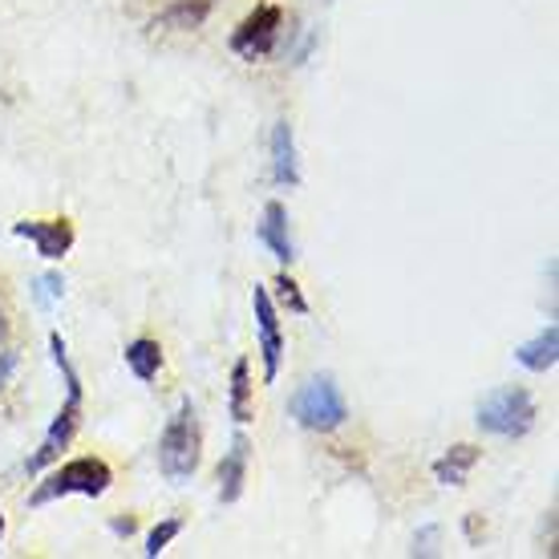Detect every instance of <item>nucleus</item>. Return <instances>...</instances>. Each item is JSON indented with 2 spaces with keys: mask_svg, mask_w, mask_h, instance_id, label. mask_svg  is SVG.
Here are the masks:
<instances>
[{
  "mask_svg": "<svg viewBox=\"0 0 559 559\" xmlns=\"http://www.w3.org/2000/svg\"><path fill=\"white\" fill-rule=\"evenodd\" d=\"M114 483L110 462L98 459V454H82V459L61 462L53 475H45L37 483V490L28 495V507H49L66 495H85V499H102Z\"/></svg>",
  "mask_w": 559,
  "mask_h": 559,
  "instance_id": "3",
  "label": "nucleus"
},
{
  "mask_svg": "<svg viewBox=\"0 0 559 559\" xmlns=\"http://www.w3.org/2000/svg\"><path fill=\"white\" fill-rule=\"evenodd\" d=\"M9 333H13V329H9V312L0 308V353L9 349Z\"/></svg>",
  "mask_w": 559,
  "mask_h": 559,
  "instance_id": "22",
  "label": "nucleus"
},
{
  "mask_svg": "<svg viewBox=\"0 0 559 559\" xmlns=\"http://www.w3.org/2000/svg\"><path fill=\"white\" fill-rule=\"evenodd\" d=\"M280 25H284V13H280L276 4H260V9L243 16L239 28L231 33V53L243 57V61L267 57L272 49H276Z\"/></svg>",
  "mask_w": 559,
  "mask_h": 559,
  "instance_id": "6",
  "label": "nucleus"
},
{
  "mask_svg": "<svg viewBox=\"0 0 559 559\" xmlns=\"http://www.w3.org/2000/svg\"><path fill=\"white\" fill-rule=\"evenodd\" d=\"M49 353H53V365L61 369V378H66V406L57 409L53 426L45 433V442L37 447V454H28L25 471L28 475H41L45 466H53L61 459V450L73 442V433L82 430V418H85V385L78 378V369L70 361V349H66V336L61 333H49Z\"/></svg>",
  "mask_w": 559,
  "mask_h": 559,
  "instance_id": "1",
  "label": "nucleus"
},
{
  "mask_svg": "<svg viewBox=\"0 0 559 559\" xmlns=\"http://www.w3.org/2000/svg\"><path fill=\"white\" fill-rule=\"evenodd\" d=\"M478 430L495 438H523L535 426V397L523 385H499L478 402Z\"/></svg>",
  "mask_w": 559,
  "mask_h": 559,
  "instance_id": "5",
  "label": "nucleus"
},
{
  "mask_svg": "<svg viewBox=\"0 0 559 559\" xmlns=\"http://www.w3.org/2000/svg\"><path fill=\"white\" fill-rule=\"evenodd\" d=\"M288 414H293L305 430H317V433H333L349 421L345 393H341V385H336L333 373H312V378L293 393Z\"/></svg>",
  "mask_w": 559,
  "mask_h": 559,
  "instance_id": "4",
  "label": "nucleus"
},
{
  "mask_svg": "<svg viewBox=\"0 0 559 559\" xmlns=\"http://www.w3.org/2000/svg\"><path fill=\"white\" fill-rule=\"evenodd\" d=\"M272 288H276V300H280L284 308H288V312H296V317H305V312H308V300H305V293H300V284H296V280L288 276V272H280Z\"/></svg>",
  "mask_w": 559,
  "mask_h": 559,
  "instance_id": "17",
  "label": "nucleus"
},
{
  "mask_svg": "<svg viewBox=\"0 0 559 559\" xmlns=\"http://www.w3.org/2000/svg\"><path fill=\"white\" fill-rule=\"evenodd\" d=\"M227 409H231V418H236L239 426H248V421L255 418V406H252V365H248V357H239V361L231 365V397H227Z\"/></svg>",
  "mask_w": 559,
  "mask_h": 559,
  "instance_id": "14",
  "label": "nucleus"
},
{
  "mask_svg": "<svg viewBox=\"0 0 559 559\" xmlns=\"http://www.w3.org/2000/svg\"><path fill=\"white\" fill-rule=\"evenodd\" d=\"M122 357H127V369L139 381H154V378H158V369H163V345H158V341H151V336L130 341Z\"/></svg>",
  "mask_w": 559,
  "mask_h": 559,
  "instance_id": "15",
  "label": "nucleus"
},
{
  "mask_svg": "<svg viewBox=\"0 0 559 559\" xmlns=\"http://www.w3.org/2000/svg\"><path fill=\"white\" fill-rule=\"evenodd\" d=\"M215 4H219V0H170L167 13L158 16V25L182 28V33H191V28H199L203 21H207Z\"/></svg>",
  "mask_w": 559,
  "mask_h": 559,
  "instance_id": "16",
  "label": "nucleus"
},
{
  "mask_svg": "<svg viewBox=\"0 0 559 559\" xmlns=\"http://www.w3.org/2000/svg\"><path fill=\"white\" fill-rule=\"evenodd\" d=\"M110 532L114 535H118V539H130V535H134V532H139V523H134V519H114V523H110Z\"/></svg>",
  "mask_w": 559,
  "mask_h": 559,
  "instance_id": "21",
  "label": "nucleus"
},
{
  "mask_svg": "<svg viewBox=\"0 0 559 559\" xmlns=\"http://www.w3.org/2000/svg\"><path fill=\"white\" fill-rule=\"evenodd\" d=\"M248 459H252L248 433H231V447L219 462V503H239L243 483H248Z\"/></svg>",
  "mask_w": 559,
  "mask_h": 559,
  "instance_id": "9",
  "label": "nucleus"
},
{
  "mask_svg": "<svg viewBox=\"0 0 559 559\" xmlns=\"http://www.w3.org/2000/svg\"><path fill=\"white\" fill-rule=\"evenodd\" d=\"M255 236H260V243L276 255L280 264H293L296 260V243H293V236H288V211H284V203H267Z\"/></svg>",
  "mask_w": 559,
  "mask_h": 559,
  "instance_id": "10",
  "label": "nucleus"
},
{
  "mask_svg": "<svg viewBox=\"0 0 559 559\" xmlns=\"http://www.w3.org/2000/svg\"><path fill=\"white\" fill-rule=\"evenodd\" d=\"M0 544H4V511H0Z\"/></svg>",
  "mask_w": 559,
  "mask_h": 559,
  "instance_id": "23",
  "label": "nucleus"
},
{
  "mask_svg": "<svg viewBox=\"0 0 559 559\" xmlns=\"http://www.w3.org/2000/svg\"><path fill=\"white\" fill-rule=\"evenodd\" d=\"M478 459H483V450L471 447V442H459V447H450L442 459L433 462V478L442 487H466V478L478 466Z\"/></svg>",
  "mask_w": 559,
  "mask_h": 559,
  "instance_id": "13",
  "label": "nucleus"
},
{
  "mask_svg": "<svg viewBox=\"0 0 559 559\" xmlns=\"http://www.w3.org/2000/svg\"><path fill=\"white\" fill-rule=\"evenodd\" d=\"M16 361H21V357H16V349L0 353V390H4V385H9V378L16 373Z\"/></svg>",
  "mask_w": 559,
  "mask_h": 559,
  "instance_id": "20",
  "label": "nucleus"
},
{
  "mask_svg": "<svg viewBox=\"0 0 559 559\" xmlns=\"http://www.w3.org/2000/svg\"><path fill=\"white\" fill-rule=\"evenodd\" d=\"M199 462H203V426H199L195 402L182 397L179 409L170 414L163 438H158V471H163L167 483L187 487L195 478Z\"/></svg>",
  "mask_w": 559,
  "mask_h": 559,
  "instance_id": "2",
  "label": "nucleus"
},
{
  "mask_svg": "<svg viewBox=\"0 0 559 559\" xmlns=\"http://www.w3.org/2000/svg\"><path fill=\"white\" fill-rule=\"evenodd\" d=\"M13 236L28 239L41 260L57 264V260H66V255L73 252L78 227H73V219H66V215H61V219H21V224H13Z\"/></svg>",
  "mask_w": 559,
  "mask_h": 559,
  "instance_id": "7",
  "label": "nucleus"
},
{
  "mask_svg": "<svg viewBox=\"0 0 559 559\" xmlns=\"http://www.w3.org/2000/svg\"><path fill=\"white\" fill-rule=\"evenodd\" d=\"M33 288H37V305L49 308L53 300L66 296V276H61V272H45V276L33 280Z\"/></svg>",
  "mask_w": 559,
  "mask_h": 559,
  "instance_id": "19",
  "label": "nucleus"
},
{
  "mask_svg": "<svg viewBox=\"0 0 559 559\" xmlns=\"http://www.w3.org/2000/svg\"><path fill=\"white\" fill-rule=\"evenodd\" d=\"M272 179L280 187H300V158H296V134L288 122L272 127Z\"/></svg>",
  "mask_w": 559,
  "mask_h": 559,
  "instance_id": "11",
  "label": "nucleus"
},
{
  "mask_svg": "<svg viewBox=\"0 0 559 559\" xmlns=\"http://www.w3.org/2000/svg\"><path fill=\"white\" fill-rule=\"evenodd\" d=\"M179 532H182V519H163V523H158V527L146 535V547H142V551H146V559L163 556V551L170 547V539H175Z\"/></svg>",
  "mask_w": 559,
  "mask_h": 559,
  "instance_id": "18",
  "label": "nucleus"
},
{
  "mask_svg": "<svg viewBox=\"0 0 559 559\" xmlns=\"http://www.w3.org/2000/svg\"><path fill=\"white\" fill-rule=\"evenodd\" d=\"M515 361L523 365V369H532V373L556 369V361H559V329L556 324H547V329H539L532 341H523V345L515 349Z\"/></svg>",
  "mask_w": 559,
  "mask_h": 559,
  "instance_id": "12",
  "label": "nucleus"
},
{
  "mask_svg": "<svg viewBox=\"0 0 559 559\" xmlns=\"http://www.w3.org/2000/svg\"><path fill=\"white\" fill-rule=\"evenodd\" d=\"M252 308H255V333H260V357H264V381L280 378V365H284V333H280V312H276V300L267 288L255 284L252 293Z\"/></svg>",
  "mask_w": 559,
  "mask_h": 559,
  "instance_id": "8",
  "label": "nucleus"
}]
</instances>
